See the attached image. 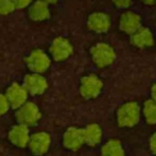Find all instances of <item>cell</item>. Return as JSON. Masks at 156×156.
Wrapping results in <instances>:
<instances>
[{"instance_id": "1", "label": "cell", "mask_w": 156, "mask_h": 156, "mask_svg": "<svg viewBox=\"0 0 156 156\" xmlns=\"http://www.w3.org/2000/svg\"><path fill=\"white\" fill-rule=\"evenodd\" d=\"M142 109L135 101L122 104L117 111V122L122 127H132L139 122Z\"/></svg>"}, {"instance_id": "2", "label": "cell", "mask_w": 156, "mask_h": 156, "mask_svg": "<svg viewBox=\"0 0 156 156\" xmlns=\"http://www.w3.org/2000/svg\"><path fill=\"white\" fill-rule=\"evenodd\" d=\"M90 56L94 65L100 68L111 66L116 61V51L109 44L98 43L90 49Z\"/></svg>"}, {"instance_id": "3", "label": "cell", "mask_w": 156, "mask_h": 156, "mask_svg": "<svg viewBox=\"0 0 156 156\" xmlns=\"http://www.w3.org/2000/svg\"><path fill=\"white\" fill-rule=\"evenodd\" d=\"M26 64L31 72L43 74L51 66V58L44 50L35 49L26 58Z\"/></svg>"}, {"instance_id": "4", "label": "cell", "mask_w": 156, "mask_h": 156, "mask_svg": "<svg viewBox=\"0 0 156 156\" xmlns=\"http://www.w3.org/2000/svg\"><path fill=\"white\" fill-rule=\"evenodd\" d=\"M41 118V113L39 111L38 106L35 103L29 102L19 107L16 112V119L18 123L27 125V126H33L38 123Z\"/></svg>"}, {"instance_id": "5", "label": "cell", "mask_w": 156, "mask_h": 156, "mask_svg": "<svg viewBox=\"0 0 156 156\" xmlns=\"http://www.w3.org/2000/svg\"><path fill=\"white\" fill-rule=\"evenodd\" d=\"M73 53V46L69 39L58 36L52 41L50 45V55L56 62L68 60Z\"/></svg>"}, {"instance_id": "6", "label": "cell", "mask_w": 156, "mask_h": 156, "mask_svg": "<svg viewBox=\"0 0 156 156\" xmlns=\"http://www.w3.org/2000/svg\"><path fill=\"white\" fill-rule=\"evenodd\" d=\"M103 82L96 74H88L81 79L80 94L85 99H94L101 94Z\"/></svg>"}, {"instance_id": "7", "label": "cell", "mask_w": 156, "mask_h": 156, "mask_svg": "<svg viewBox=\"0 0 156 156\" xmlns=\"http://www.w3.org/2000/svg\"><path fill=\"white\" fill-rule=\"evenodd\" d=\"M5 96L10 102L11 107L14 109H18L25 103L28 102L29 93H28L27 88L23 86V84H19V83L15 82L12 83L6 88Z\"/></svg>"}, {"instance_id": "8", "label": "cell", "mask_w": 156, "mask_h": 156, "mask_svg": "<svg viewBox=\"0 0 156 156\" xmlns=\"http://www.w3.org/2000/svg\"><path fill=\"white\" fill-rule=\"evenodd\" d=\"M23 84L29 94L32 96H41L48 88V82L41 73H28L23 79Z\"/></svg>"}, {"instance_id": "9", "label": "cell", "mask_w": 156, "mask_h": 156, "mask_svg": "<svg viewBox=\"0 0 156 156\" xmlns=\"http://www.w3.org/2000/svg\"><path fill=\"white\" fill-rule=\"evenodd\" d=\"M28 147L34 155H45L51 147V136L46 132H37L32 134Z\"/></svg>"}, {"instance_id": "10", "label": "cell", "mask_w": 156, "mask_h": 156, "mask_svg": "<svg viewBox=\"0 0 156 156\" xmlns=\"http://www.w3.org/2000/svg\"><path fill=\"white\" fill-rule=\"evenodd\" d=\"M63 144L65 148L71 151H76L85 144L84 131L78 126H70L63 135Z\"/></svg>"}, {"instance_id": "11", "label": "cell", "mask_w": 156, "mask_h": 156, "mask_svg": "<svg viewBox=\"0 0 156 156\" xmlns=\"http://www.w3.org/2000/svg\"><path fill=\"white\" fill-rule=\"evenodd\" d=\"M119 29L125 34H133L140 27H142V20L139 14L133 11H125L119 17Z\"/></svg>"}, {"instance_id": "12", "label": "cell", "mask_w": 156, "mask_h": 156, "mask_svg": "<svg viewBox=\"0 0 156 156\" xmlns=\"http://www.w3.org/2000/svg\"><path fill=\"white\" fill-rule=\"evenodd\" d=\"M111 26V17L104 12H94L87 18V28L94 33H106Z\"/></svg>"}, {"instance_id": "13", "label": "cell", "mask_w": 156, "mask_h": 156, "mask_svg": "<svg viewBox=\"0 0 156 156\" xmlns=\"http://www.w3.org/2000/svg\"><path fill=\"white\" fill-rule=\"evenodd\" d=\"M31 134L29 131V126L23 124H16L13 125L9 131V139L17 148H25L29 146Z\"/></svg>"}, {"instance_id": "14", "label": "cell", "mask_w": 156, "mask_h": 156, "mask_svg": "<svg viewBox=\"0 0 156 156\" xmlns=\"http://www.w3.org/2000/svg\"><path fill=\"white\" fill-rule=\"evenodd\" d=\"M129 41L131 44L136 48H150L152 46H154L155 39L153 32L149 29L148 27H140L136 32H134L133 34L129 35Z\"/></svg>"}, {"instance_id": "15", "label": "cell", "mask_w": 156, "mask_h": 156, "mask_svg": "<svg viewBox=\"0 0 156 156\" xmlns=\"http://www.w3.org/2000/svg\"><path fill=\"white\" fill-rule=\"evenodd\" d=\"M28 14L33 21H45L50 17L49 4L41 0H35L28 8Z\"/></svg>"}, {"instance_id": "16", "label": "cell", "mask_w": 156, "mask_h": 156, "mask_svg": "<svg viewBox=\"0 0 156 156\" xmlns=\"http://www.w3.org/2000/svg\"><path fill=\"white\" fill-rule=\"evenodd\" d=\"M84 131V138L85 144L90 147H94L99 144L102 140L103 132L102 129L99 124L97 123H90L83 129Z\"/></svg>"}, {"instance_id": "17", "label": "cell", "mask_w": 156, "mask_h": 156, "mask_svg": "<svg viewBox=\"0 0 156 156\" xmlns=\"http://www.w3.org/2000/svg\"><path fill=\"white\" fill-rule=\"evenodd\" d=\"M101 156H125V152L119 140L111 139L102 147Z\"/></svg>"}, {"instance_id": "18", "label": "cell", "mask_w": 156, "mask_h": 156, "mask_svg": "<svg viewBox=\"0 0 156 156\" xmlns=\"http://www.w3.org/2000/svg\"><path fill=\"white\" fill-rule=\"evenodd\" d=\"M141 109L146 122L149 124H156V101L153 99L144 101Z\"/></svg>"}, {"instance_id": "19", "label": "cell", "mask_w": 156, "mask_h": 156, "mask_svg": "<svg viewBox=\"0 0 156 156\" xmlns=\"http://www.w3.org/2000/svg\"><path fill=\"white\" fill-rule=\"evenodd\" d=\"M16 10L13 0H0V15L5 16V15L12 14Z\"/></svg>"}, {"instance_id": "20", "label": "cell", "mask_w": 156, "mask_h": 156, "mask_svg": "<svg viewBox=\"0 0 156 156\" xmlns=\"http://www.w3.org/2000/svg\"><path fill=\"white\" fill-rule=\"evenodd\" d=\"M11 105L5 94H0V117L4 116L10 109Z\"/></svg>"}, {"instance_id": "21", "label": "cell", "mask_w": 156, "mask_h": 156, "mask_svg": "<svg viewBox=\"0 0 156 156\" xmlns=\"http://www.w3.org/2000/svg\"><path fill=\"white\" fill-rule=\"evenodd\" d=\"M112 2L118 9H127L132 5L133 0H112Z\"/></svg>"}, {"instance_id": "22", "label": "cell", "mask_w": 156, "mask_h": 156, "mask_svg": "<svg viewBox=\"0 0 156 156\" xmlns=\"http://www.w3.org/2000/svg\"><path fill=\"white\" fill-rule=\"evenodd\" d=\"M15 4L16 10H23V9H27L31 5L33 0H13Z\"/></svg>"}, {"instance_id": "23", "label": "cell", "mask_w": 156, "mask_h": 156, "mask_svg": "<svg viewBox=\"0 0 156 156\" xmlns=\"http://www.w3.org/2000/svg\"><path fill=\"white\" fill-rule=\"evenodd\" d=\"M149 144H150V149H151V151H152V153L154 155H156V132L151 136Z\"/></svg>"}, {"instance_id": "24", "label": "cell", "mask_w": 156, "mask_h": 156, "mask_svg": "<svg viewBox=\"0 0 156 156\" xmlns=\"http://www.w3.org/2000/svg\"><path fill=\"white\" fill-rule=\"evenodd\" d=\"M151 99L156 101V83L153 84L152 88H151Z\"/></svg>"}, {"instance_id": "25", "label": "cell", "mask_w": 156, "mask_h": 156, "mask_svg": "<svg viewBox=\"0 0 156 156\" xmlns=\"http://www.w3.org/2000/svg\"><path fill=\"white\" fill-rule=\"evenodd\" d=\"M140 1L146 5H154L156 3V0H140Z\"/></svg>"}, {"instance_id": "26", "label": "cell", "mask_w": 156, "mask_h": 156, "mask_svg": "<svg viewBox=\"0 0 156 156\" xmlns=\"http://www.w3.org/2000/svg\"><path fill=\"white\" fill-rule=\"evenodd\" d=\"M41 1L46 2V3H48L50 5V4H55L56 2L58 1V0H41Z\"/></svg>"}]
</instances>
